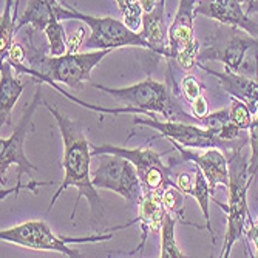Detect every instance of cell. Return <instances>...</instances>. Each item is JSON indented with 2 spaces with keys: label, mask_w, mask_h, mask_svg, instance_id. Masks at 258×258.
<instances>
[{
  "label": "cell",
  "mask_w": 258,
  "mask_h": 258,
  "mask_svg": "<svg viewBox=\"0 0 258 258\" xmlns=\"http://www.w3.org/2000/svg\"><path fill=\"white\" fill-rule=\"evenodd\" d=\"M241 2H243V4H249V2H250V0H241Z\"/></svg>",
  "instance_id": "35"
},
{
  "label": "cell",
  "mask_w": 258,
  "mask_h": 258,
  "mask_svg": "<svg viewBox=\"0 0 258 258\" xmlns=\"http://www.w3.org/2000/svg\"><path fill=\"white\" fill-rule=\"evenodd\" d=\"M190 105H192V113H194V116H195V118H197L200 122H201L203 118H206V116L209 114V105H207V101H206L204 95H200L197 99H194V101L190 102Z\"/></svg>",
  "instance_id": "29"
},
{
  "label": "cell",
  "mask_w": 258,
  "mask_h": 258,
  "mask_svg": "<svg viewBox=\"0 0 258 258\" xmlns=\"http://www.w3.org/2000/svg\"><path fill=\"white\" fill-rule=\"evenodd\" d=\"M91 87L107 93V95L124 104L125 107L135 108L136 114L139 113L146 116H153L155 113H158L169 121H181L190 124L197 119L195 116H190L182 110L178 99L173 96V93L166 84L153 81L152 78H147L139 84L121 88H110L99 84H91Z\"/></svg>",
  "instance_id": "4"
},
{
  "label": "cell",
  "mask_w": 258,
  "mask_h": 258,
  "mask_svg": "<svg viewBox=\"0 0 258 258\" xmlns=\"http://www.w3.org/2000/svg\"><path fill=\"white\" fill-rule=\"evenodd\" d=\"M258 46V37L247 34L246 31L233 33L226 43L217 45L214 48H207L206 51L200 53V59H215L220 60L230 72L240 73V70L246 60V56L252 48Z\"/></svg>",
  "instance_id": "13"
},
{
  "label": "cell",
  "mask_w": 258,
  "mask_h": 258,
  "mask_svg": "<svg viewBox=\"0 0 258 258\" xmlns=\"http://www.w3.org/2000/svg\"><path fill=\"white\" fill-rule=\"evenodd\" d=\"M96 189L111 190L132 206H138L144 197V187L133 164L118 155H99V164L93 173Z\"/></svg>",
  "instance_id": "8"
},
{
  "label": "cell",
  "mask_w": 258,
  "mask_h": 258,
  "mask_svg": "<svg viewBox=\"0 0 258 258\" xmlns=\"http://www.w3.org/2000/svg\"><path fill=\"white\" fill-rule=\"evenodd\" d=\"M113 235H93L85 238H68V237H57L51 230V227L43 220H30L20 223L17 226L4 229L0 232V240L22 246L33 250H48V252H59L65 256L76 258L81 256L79 250L68 247V243H95V241H105L111 240Z\"/></svg>",
  "instance_id": "7"
},
{
  "label": "cell",
  "mask_w": 258,
  "mask_h": 258,
  "mask_svg": "<svg viewBox=\"0 0 258 258\" xmlns=\"http://www.w3.org/2000/svg\"><path fill=\"white\" fill-rule=\"evenodd\" d=\"M181 93L182 96L187 102H192L194 99H197L201 93V87H200V82L197 81L195 76L192 75H187L182 81H181Z\"/></svg>",
  "instance_id": "27"
},
{
  "label": "cell",
  "mask_w": 258,
  "mask_h": 258,
  "mask_svg": "<svg viewBox=\"0 0 258 258\" xmlns=\"http://www.w3.org/2000/svg\"><path fill=\"white\" fill-rule=\"evenodd\" d=\"M243 147L229 152L230 156L227 158L229 162V201L227 206H223L217 201L218 206L227 215V232L224 237V244L221 249L220 256L227 258L230 250L237 241H240L250 227L252 217L247 206V190L252 184L249 178V161L243 155Z\"/></svg>",
  "instance_id": "3"
},
{
  "label": "cell",
  "mask_w": 258,
  "mask_h": 258,
  "mask_svg": "<svg viewBox=\"0 0 258 258\" xmlns=\"http://www.w3.org/2000/svg\"><path fill=\"white\" fill-rule=\"evenodd\" d=\"M42 84L43 82L39 81V84L36 87V91H34L33 101L25 107V110H23L22 118H20L19 124L16 125L13 135L8 136V138H2V141H0V144H2V150H0V178H2V185L7 181V173H8L10 167L16 166V169H17V181H16L17 185H16V189H11V190H4L2 189V200L7 198L8 194H11V192H16V198H17V194L22 189H28L36 195L39 187L51 184V182L31 181L30 184L23 185L22 181H20L23 173L30 175L33 172H37V167L33 166V164L30 162V159L27 158V155H25V141H27L28 133H31L34 130L33 116H34L36 110L40 107L42 99H43L42 98Z\"/></svg>",
  "instance_id": "5"
},
{
  "label": "cell",
  "mask_w": 258,
  "mask_h": 258,
  "mask_svg": "<svg viewBox=\"0 0 258 258\" xmlns=\"http://www.w3.org/2000/svg\"><path fill=\"white\" fill-rule=\"evenodd\" d=\"M246 13H247V14H255V13H258V0H250V2L246 5Z\"/></svg>",
  "instance_id": "34"
},
{
  "label": "cell",
  "mask_w": 258,
  "mask_h": 258,
  "mask_svg": "<svg viewBox=\"0 0 258 258\" xmlns=\"http://www.w3.org/2000/svg\"><path fill=\"white\" fill-rule=\"evenodd\" d=\"M178 218L170 212H166L161 226V258H182L184 253L179 249V244L175 237V227Z\"/></svg>",
  "instance_id": "20"
},
{
  "label": "cell",
  "mask_w": 258,
  "mask_h": 258,
  "mask_svg": "<svg viewBox=\"0 0 258 258\" xmlns=\"http://www.w3.org/2000/svg\"><path fill=\"white\" fill-rule=\"evenodd\" d=\"M5 60H10L13 67H17V65H27V51L25 48L22 46V43L19 42H13V45L10 46V51H8V56Z\"/></svg>",
  "instance_id": "28"
},
{
  "label": "cell",
  "mask_w": 258,
  "mask_h": 258,
  "mask_svg": "<svg viewBox=\"0 0 258 258\" xmlns=\"http://www.w3.org/2000/svg\"><path fill=\"white\" fill-rule=\"evenodd\" d=\"M229 114H230V121L240 127L241 130H249L252 121H253V113L250 111L249 105L237 98H232L230 107H229Z\"/></svg>",
  "instance_id": "25"
},
{
  "label": "cell",
  "mask_w": 258,
  "mask_h": 258,
  "mask_svg": "<svg viewBox=\"0 0 258 258\" xmlns=\"http://www.w3.org/2000/svg\"><path fill=\"white\" fill-rule=\"evenodd\" d=\"M162 203L166 206V210L170 212L172 215H175L178 218V221L185 223L182 218V210H184V194L178 189L175 184L166 187L162 190Z\"/></svg>",
  "instance_id": "24"
},
{
  "label": "cell",
  "mask_w": 258,
  "mask_h": 258,
  "mask_svg": "<svg viewBox=\"0 0 258 258\" xmlns=\"http://www.w3.org/2000/svg\"><path fill=\"white\" fill-rule=\"evenodd\" d=\"M200 14L258 37V25L243 10L241 0H198L195 4V16Z\"/></svg>",
  "instance_id": "12"
},
{
  "label": "cell",
  "mask_w": 258,
  "mask_h": 258,
  "mask_svg": "<svg viewBox=\"0 0 258 258\" xmlns=\"http://www.w3.org/2000/svg\"><path fill=\"white\" fill-rule=\"evenodd\" d=\"M57 5L59 0H28L25 11L16 25V31L25 25H31L34 30L43 31L53 20H59L56 13Z\"/></svg>",
  "instance_id": "18"
},
{
  "label": "cell",
  "mask_w": 258,
  "mask_h": 258,
  "mask_svg": "<svg viewBox=\"0 0 258 258\" xmlns=\"http://www.w3.org/2000/svg\"><path fill=\"white\" fill-rule=\"evenodd\" d=\"M167 141L179 152L181 159L192 161L198 169H201L212 192L218 185H224V187L229 185V162L220 149L215 147L194 149V147H184L173 139H167Z\"/></svg>",
  "instance_id": "11"
},
{
  "label": "cell",
  "mask_w": 258,
  "mask_h": 258,
  "mask_svg": "<svg viewBox=\"0 0 258 258\" xmlns=\"http://www.w3.org/2000/svg\"><path fill=\"white\" fill-rule=\"evenodd\" d=\"M113 50H93L87 53H65L62 56L30 57V65L14 67L17 75H28L40 82H59L70 88L81 90L85 82L91 81V73L105 56Z\"/></svg>",
  "instance_id": "2"
},
{
  "label": "cell",
  "mask_w": 258,
  "mask_h": 258,
  "mask_svg": "<svg viewBox=\"0 0 258 258\" xmlns=\"http://www.w3.org/2000/svg\"><path fill=\"white\" fill-rule=\"evenodd\" d=\"M158 2H159V0H139V4H141V7H143L144 14L146 13H152L156 8Z\"/></svg>",
  "instance_id": "33"
},
{
  "label": "cell",
  "mask_w": 258,
  "mask_h": 258,
  "mask_svg": "<svg viewBox=\"0 0 258 258\" xmlns=\"http://www.w3.org/2000/svg\"><path fill=\"white\" fill-rule=\"evenodd\" d=\"M247 238L255 244V255L253 256H258V217H256V220L250 224V227H249V230H247Z\"/></svg>",
  "instance_id": "32"
},
{
  "label": "cell",
  "mask_w": 258,
  "mask_h": 258,
  "mask_svg": "<svg viewBox=\"0 0 258 258\" xmlns=\"http://www.w3.org/2000/svg\"><path fill=\"white\" fill-rule=\"evenodd\" d=\"M194 19H195V0H179L176 16L167 31V40H169L167 48L170 53V59H175L179 51L200 43L195 37Z\"/></svg>",
  "instance_id": "14"
},
{
  "label": "cell",
  "mask_w": 258,
  "mask_h": 258,
  "mask_svg": "<svg viewBox=\"0 0 258 258\" xmlns=\"http://www.w3.org/2000/svg\"><path fill=\"white\" fill-rule=\"evenodd\" d=\"M45 37L48 40V54L50 56H62L68 50V42L65 36V30L62 20H53L48 27L43 30Z\"/></svg>",
  "instance_id": "22"
},
{
  "label": "cell",
  "mask_w": 258,
  "mask_h": 258,
  "mask_svg": "<svg viewBox=\"0 0 258 258\" xmlns=\"http://www.w3.org/2000/svg\"><path fill=\"white\" fill-rule=\"evenodd\" d=\"M43 105L51 113L53 119L56 121V124L59 127L60 136H62V143H63L62 166H63V172H65L63 181L60 182L57 192L54 194V197L50 201L48 212L56 204L57 198L63 194V190H67L68 187H76L78 198L75 203L72 220L75 218L79 201L82 198H85L90 204L93 220H95V223H96L104 215V201L98 195L96 187H95V184H93V178L90 176V166H91V156H93V153L90 152L91 144L87 141L85 133L78 122L70 119L68 116L60 113L53 105L46 104V102Z\"/></svg>",
  "instance_id": "1"
},
{
  "label": "cell",
  "mask_w": 258,
  "mask_h": 258,
  "mask_svg": "<svg viewBox=\"0 0 258 258\" xmlns=\"http://www.w3.org/2000/svg\"><path fill=\"white\" fill-rule=\"evenodd\" d=\"M0 82H2V96H0V119L2 127L10 124V116L17 104L22 91L25 90L19 78L14 76V67L10 60H2V70H0Z\"/></svg>",
  "instance_id": "17"
},
{
  "label": "cell",
  "mask_w": 258,
  "mask_h": 258,
  "mask_svg": "<svg viewBox=\"0 0 258 258\" xmlns=\"http://www.w3.org/2000/svg\"><path fill=\"white\" fill-rule=\"evenodd\" d=\"M159 2H162V4H166V0H159Z\"/></svg>",
  "instance_id": "36"
},
{
  "label": "cell",
  "mask_w": 258,
  "mask_h": 258,
  "mask_svg": "<svg viewBox=\"0 0 258 258\" xmlns=\"http://www.w3.org/2000/svg\"><path fill=\"white\" fill-rule=\"evenodd\" d=\"M197 2H198V0H195V4H197Z\"/></svg>",
  "instance_id": "37"
},
{
  "label": "cell",
  "mask_w": 258,
  "mask_h": 258,
  "mask_svg": "<svg viewBox=\"0 0 258 258\" xmlns=\"http://www.w3.org/2000/svg\"><path fill=\"white\" fill-rule=\"evenodd\" d=\"M93 156L99 155H118L125 159H128L139 178L143 182L144 190L147 192H162L166 187L175 184L170 179V167L164 166L161 159V153H156L150 147L144 149H127V147H118L113 144H102V146H93L91 150Z\"/></svg>",
  "instance_id": "9"
},
{
  "label": "cell",
  "mask_w": 258,
  "mask_h": 258,
  "mask_svg": "<svg viewBox=\"0 0 258 258\" xmlns=\"http://www.w3.org/2000/svg\"><path fill=\"white\" fill-rule=\"evenodd\" d=\"M166 206L162 203V192H147L144 190V197L138 204V218L127 226L133 223H139L141 226V237H139V244L138 247L130 252V255L139 252L143 253L146 247V241L149 238L150 233L161 232V226L164 221V215H166Z\"/></svg>",
  "instance_id": "15"
},
{
  "label": "cell",
  "mask_w": 258,
  "mask_h": 258,
  "mask_svg": "<svg viewBox=\"0 0 258 258\" xmlns=\"http://www.w3.org/2000/svg\"><path fill=\"white\" fill-rule=\"evenodd\" d=\"M85 39V30L84 28H79L68 42V50L67 53H79V48L84 46V40Z\"/></svg>",
  "instance_id": "31"
},
{
  "label": "cell",
  "mask_w": 258,
  "mask_h": 258,
  "mask_svg": "<svg viewBox=\"0 0 258 258\" xmlns=\"http://www.w3.org/2000/svg\"><path fill=\"white\" fill-rule=\"evenodd\" d=\"M17 2L14 0H5V7L2 13V20H0V56L2 60L7 59L10 46L13 45L14 33H16V13H17Z\"/></svg>",
  "instance_id": "19"
},
{
  "label": "cell",
  "mask_w": 258,
  "mask_h": 258,
  "mask_svg": "<svg viewBox=\"0 0 258 258\" xmlns=\"http://www.w3.org/2000/svg\"><path fill=\"white\" fill-rule=\"evenodd\" d=\"M135 125H147L156 132H159L161 138L173 139L184 147H194V149H223L227 150L226 144L215 135V132L209 130L203 125H194L190 122H181V121H159L155 116H135L133 119Z\"/></svg>",
  "instance_id": "10"
},
{
  "label": "cell",
  "mask_w": 258,
  "mask_h": 258,
  "mask_svg": "<svg viewBox=\"0 0 258 258\" xmlns=\"http://www.w3.org/2000/svg\"><path fill=\"white\" fill-rule=\"evenodd\" d=\"M59 20H79L84 22L90 28V36L85 39L84 46L90 50H116L122 46H139L155 53L153 46L141 36V33L128 28L122 20L113 17H96L79 13L73 7H62L60 4L56 8ZM156 54V53H155Z\"/></svg>",
  "instance_id": "6"
},
{
  "label": "cell",
  "mask_w": 258,
  "mask_h": 258,
  "mask_svg": "<svg viewBox=\"0 0 258 258\" xmlns=\"http://www.w3.org/2000/svg\"><path fill=\"white\" fill-rule=\"evenodd\" d=\"M210 185L204 176V173L201 172V169L197 167V172H195V181H194V185H192V190H190V197H194L201 209L203 212V217L206 220V229L210 232V235H212V241L215 243V235H214V229H212V224H210V214H209V201H210Z\"/></svg>",
  "instance_id": "21"
},
{
  "label": "cell",
  "mask_w": 258,
  "mask_h": 258,
  "mask_svg": "<svg viewBox=\"0 0 258 258\" xmlns=\"http://www.w3.org/2000/svg\"><path fill=\"white\" fill-rule=\"evenodd\" d=\"M249 143H250V159H249V178L255 179L258 173V111L249 127Z\"/></svg>",
  "instance_id": "26"
},
{
  "label": "cell",
  "mask_w": 258,
  "mask_h": 258,
  "mask_svg": "<svg viewBox=\"0 0 258 258\" xmlns=\"http://www.w3.org/2000/svg\"><path fill=\"white\" fill-rule=\"evenodd\" d=\"M118 8L122 14V22L133 31L139 33L143 28V7H141L139 0H116Z\"/></svg>",
  "instance_id": "23"
},
{
  "label": "cell",
  "mask_w": 258,
  "mask_h": 258,
  "mask_svg": "<svg viewBox=\"0 0 258 258\" xmlns=\"http://www.w3.org/2000/svg\"><path fill=\"white\" fill-rule=\"evenodd\" d=\"M194 181H195V178L192 179L190 173H185V172H182V173H179V175L176 176L175 185L178 187V189H179V190H181L184 195H189V194H190V190H192Z\"/></svg>",
  "instance_id": "30"
},
{
  "label": "cell",
  "mask_w": 258,
  "mask_h": 258,
  "mask_svg": "<svg viewBox=\"0 0 258 258\" xmlns=\"http://www.w3.org/2000/svg\"><path fill=\"white\" fill-rule=\"evenodd\" d=\"M204 72L212 75L214 78L218 79L220 85L226 93H229L230 98H237L243 102H246L250 108L252 113L258 111V81L243 75V73H235L230 70L224 68V72H214L207 67H203L198 63Z\"/></svg>",
  "instance_id": "16"
}]
</instances>
